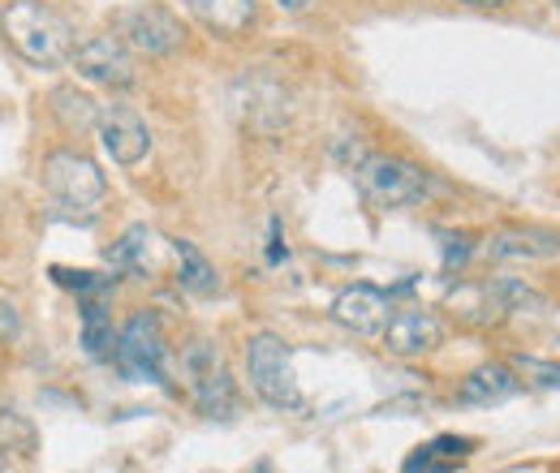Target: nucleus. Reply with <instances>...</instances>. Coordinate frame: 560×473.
Here are the masks:
<instances>
[{
  "label": "nucleus",
  "instance_id": "nucleus-1",
  "mask_svg": "<svg viewBox=\"0 0 560 473\" xmlns=\"http://www.w3.org/2000/svg\"><path fill=\"white\" fill-rule=\"evenodd\" d=\"M4 35L22 61L39 69H52L73 57L70 22L57 9H48L44 0H13L4 9Z\"/></svg>",
  "mask_w": 560,
  "mask_h": 473
},
{
  "label": "nucleus",
  "instance_id": "nucleus-2",
  "mask_svg": "<svg viewBox=\"0 0 560 473\" xmlns=\"http://www.w3.org/2000/svg\"><path fill=\"white\" fill-rule=\"evenodd\" d=\"M246 375H250V388L264 405L284 409V413L306 409V397H302L298 375H293V357H289L284 340L272 332L246 340Z\"/></svg>",
  "mask_w": 560,
  "mask_h": 473
},
{
  "label": "nucleus",
  "instance_id": "nucleus-3",
  "mask_svg": "<svg viewBox=\"0 0 560 473\" xmlns=\"http://www.w3.org/2000/svg\"><path fill=\"white\" fill-rule=\"evenodd\" d=\"M44 190H48V199L61 206L66 215L73 220H91L100 203H104V173L86 159V155H78V151H52L48 159H44Z\"/></svg>",
  "mask_w": 560,
  "mask_h": 473
},
{
  "label": "nucleus",
  "instance_id": "nucleus-4",
  "mask_svg": "<svg viewBox=\"0 0 560 473\" xmlns=\"http://www.w3.org/2000/svg\"><path fill=\"white\" fill-rule=\"evenodd\" d=\"M353 177L362 186V194L371 199L375 206H415L427 199L431 181L427 173L415 168L410 159H397V155H362L353 164Z\"/></svg>",
  "mask_w": 560,
  "mask_h": 473
},
{
  "label": "nucleus",
  "instance_id": "nucleus-5",
  "mask_svg": "<svg viewBox=\"0 0 560 473\" xmlns=\"http://www.w3.org/2000/svg\"><path fill=\"white\" fill-rule=\"evenodd\" d=\"M182 375H186L190 401L199 405V413H208V417H233L237 413L233 375H229V366H224V357L211 340H195L182 353Z\"/></svg>",
  "mask_w": 560,
  "mask_h": 473
},
{
  "label": "nucleus",
  "instance_id": "nucleus-6",
  "mask_svg": "<svg viewBox=\"0 0 560 473\" xmlns=\"http://www.w3.org/2000/svg\"><path fill=\"white\" fill-rule=\"evenodd\" d=\"M121 379L130 383H155L168 388V370H164V336L155 315H135L126 323V332L117 336V353H113Z\"/></svg>",
  "mask_w": 560,
  "mask_h": 473
},
{
  "label": "nucleus",
  "instance_id": "nucleus-7",
  "mask_svg": "<svg viewBox=\"0 0 560 473\" xmlns=\"http://www.w3.org/2000/svg\"><path fill=\"white\" fill-rule=\"evenodd\" d=\"M117 39L126 48L142 52V57H168V52L182 48L186 26L164 4H135V9H121L117 13Z\"/></svg>",
  "mask_w": 560,
  "mask_h": 473
},
{
  "label": "nucleus",
  "instance_id": "nucleus-8",
  "mask_svg": "<svg viewBox=\"0 0 560 473\" xmlns=\"http://www.w3.org/2000/svg\"><path fill=\"white\" fill-rule=\"evenodd\" d=\"M73 69H78L82 78H91V82L108 86V91H130V86L139 82V73H135V57H130V48H126L117 35H95V39L78 44V52H73Z\"/></svg>",
  "mask_w": 560,
  "mask_h": 473
},
{
  "label": "nucleus",
  "instance_id": "nucleus-9",
  "mask_svg": "<svg viewBox=\"0 0 560 473\" xmlns=\"http://www.w3.org/2000/svg\"><path fill=\"white\" fill-rule=\"evenodd\" d=\"M100 142H104V151L113 155V164H121V168H135L147 159V151H151V134H147V126H142L139 113H130L126 104H108V108H100Z\"/></svg>",
  "mask_w": 560,
  "mask_h": 473
},
{
  "label": "nucleus",
  "instance_id": "nucleus-10",
  "mask_svg": "<svg viewBox=\"0 0 560 473\" xmlns=\"http://www.w3.org/2000/svg\"><path fill=\"white\" fill-rule=\"evenodd\" d=\"M332 323L353 332V336L384 332V323H388V293L375 288V284H350V288H341L337 301H332Z\"/></svg>",
  "mask_w": 560,
  "mask_h": 473
},
{
  "label": "nucleus",
  "instance_id": "nucleus-11",
  "mask_svg": "<svg viewBox=\"0 0 560 473\" xmlns=\"http://www.w3.org/2000/svg\"><path fill=\"white\" fill-rule=\"evenodd\" d=\"M444 340V328L431 310H397L384 323V348L393 357H422Z\"/></svg>",
  "mask_w": 560,
  "mask_h": 473
},
{
  "label": "nucleus",
  "instance_id": "nucleus-12",
  "mask_svg": "<svg viewBox=\"0 0 560 473\" xmlns=\"http://www.w3.org/2000/svg\"><path fill=\"white\" fill-rule=\"evenodd\" d=\"M488 259L491 263H513V259L548 263V259H560V233H548V228L500 233V237H491L488 241Z\"/></svg>",
  "mask_w": 560,
  "mask_h": 473
},
{
  "label": "nucleus",
  "instance_id": "nucleus-13",
  "mask_svg": "<svg viewBox=\"0 0 560 473\" xmlns=\"http://www.w3.org/2000/svg\"><path fill=\"white\" fill-rule=\"evenodd\" d=\"M517 392H522V379L509 366L491 362V366H479L475 375H466V383L457 388V401L462 405H500V401H513Z\"/></svg>",
  "mask_w": 560,
  "mask_h": 473
},
{
  "label": "nucleus",
  "instance_id": "nucleus-14",
  "mask_svg": "<svg viewBox=\"0 0 560 473\" xmlns=\"http://www.w3.org/2000/svg\"><path fill=\"white\" fill-rule=\"evenodd\" d=\"M186 9L195 13L199 26L224 39H237L255 22V0H186Z\"/></svg>",
  "mask_w": 560,
  "mask_h": 473
},
{
  "label": "nucleus",
  "instance_id": "nucleus-15",
  "mask_svg": "<svg viewBox=\"0 0 560 473\" xmlns=\"http://www.w3.org/2000/svg\"><path fill=\"white\" fill-rule=\"evenodd\" d=\"M82 348L95 362L117 353V332H113V319L104 310V297H82Z\"/></svg>",
  "mask_w": 560,
  "mask_h": 473
},
{
  "label": "nucleus",
  "instance_id": "nucleus-16",
  "mask_svg": "<svg viewBox=\"0 0 560 473\" xmlns=\"http://www.w3.org/2000/svg\"><path fill=\"white\" fill-rule=\"evenodd\" d=\"M173 255H177V280L186 293L195 297H211L220 288V275L208 263V255L195 246V241H173Z\"/></svg>",
  "mask_w": 560,
  "mask_h": 473
},
{
  "label": "nucleus",
  "instance_id": "nucleus-17",
  "mask_svg": "<svg viewBox=\"0 0 560 473\" xmlns=\"http://www.w3.org/2000/svg\"><path fill=\"white\" fill-rule=\"evenodd\" d=\"M0 448H4V452H18V457H35V448H39L35 422L22 417L18 409L0 405Z\"/></svg>",
  "mask_w": 560,
  "mask_h": 473
},
{
  "label": "nucleus",
  "instance_id": "nucleus-18",
  "mask_svg": "<svg viewBox=\"0 0 560 473\" xmlns=\"http://www.w3.org/2000/svg\"><path fill=\"white\" fill-rule=\"evenodd\" d=\"M52 113L70 126V130H86V126H100V108L86 99V95H78L73 86H61V91H52Z\"/></svg>",
  "mask_w": 560,
  "mask_h": 473
},
{
  "label": "nucleus",
  "instance_id": "nucleus-19",
  "mask_svg": "<svg viewBox=\"0 0 560 473\" xmlns=\"http://www.w3.org/2000/svg\"><path fill=\"white\" fill-rule=\"evenodd\" d=\"M488 297L495 301L500 315H509V310H544V293H535L522 280H495V284H488Z\"/></svg>",
  "mask_w": 560,
  "mask_h": 473
},
{
  "label": "nucleus",
  "instance_id": "nucleus-20",
  "mask_svg": "<svg viewBox=\"0 0 560 473\" xmlns=\"http://www.w3.org/2000/svg\"><path fill=\"white\" fill-rule=\"evenodd\" d=\"M509 370L530 383V388H544V392H560V362H544V357H526V353H513L509 357Z\"/></svg>",
  "mask_w": 560,
  "mask_h": 473
},
{
  "label": "nucleus",
  "instance_id": "nucleus-21",
  "mask_svg": "<svg viewBox=\"0 0 560 473\" xmlns=\"http://www.w3.org/2000/svg\"><path fill=\"white\" fill-rule=\"evenodd\" d=\"M147 241H151V233H147V224H135V228H126V237L108 250V263L113 271H135L139 275L147 263H142V255H147Z\"/></svg>",
  "mask_w": 560,
  "mask_h": 473
},
{
  "label": "nucleus",
  "instance_id": "nucleus-22",
  "mask_svg": "<svg viewBox=\"0 0 560 473\" xmlns=\"http://www.w3.org/2000/svg\"><path fill=\"white\" fill-rule=\"evenodd\" d=\"M52 280L61 288H73L78 297H108L113 293V275H95V271H70V268H52Z\"/></svg>",
  "mask_w": 560,
  "mask_h": 473
},
{
  "label": "nucleus",
  "instance_id": "nucleus-23",
  "mask_svg": "<svg viewBox=\"0 0 560 473\" xmlns=\"http://www.w3.org/2000/svg\"><path fill=\"white\" fill-rule=\"evenodd\" d=\"M453 470H457V461L440 457L431 444H422L419 452H410V457H406V465H401V473H453Z\"/></svg>",
  "mask_w": 560,
  "mask_h": 473
},
{
  "label": "nucleus",
  "instance_id": "nucleus-24",
  "mask_svg": "<svg viewBox=\"0 0 560 473\" xmlns=\"http://www.w3.org/2000/svg\"><path fill=\"white\" fill-rule=\"evenodd\" d=\"M440 241H444V271H462V268H466V259L475 255L470 237H457V233H440Z\"/></svg>",
  "mask_w": 560,
  "mask_h": 473
},
{
  "label": "nucleus",
  "instance_id": "nucleus-25",
  "mask_svg": "<svg viewBox=\"0 0 560 473\" xmlns=\"http://www.w3.org/2000/svg\"><path fill=\"white\" fill-rule=\"evenodd\" d=\"M431 448L440 457H448V461H466L475 452V439H466V435H440V439H431Z\"/></svg>",
  "mask_w": 560,
  "mask_h": 473
},
{
  "label": "nucleus",
  "instance_id": "nucleus-26",
  "mask_svg": "<svg viewBox=\"0 0 560 473\" xmlns=\"http://www.w3.org/2000/svg\"><path fill=\"white\" fill-rule=\"evenodd\" d=\"M18 332H22V319H18L13 301H4V297H0V344H9Z\"/></svg>",
  "mask_w": 560,
  "mask_h": 473
},
{
  "label": "nucleus",
  "instance_id": "nucleus-27",
  "mask_svg": "<svg viewBox=\"0 0 560 473\" xmlns=\"http://www.w3.org/2000/svg\"><path fill=\"white\" fill-rule=\"evenodd\" d=\"M284 259H289V250L280 246V224L272 220V237H268V263L277 268V263H284Z\"/></svg>",
  "mask_w": 560,
  "mask_h": 473
},
{
  "label": "nucleus",
  "instance_id": "nucleus-28",
  "mask_svg": "<svg viewBox=\"0 0 560 473\" xmlns=\"http://www.w3.org/2000/svg\"><path fill=\"white\" fill-rule=\"evenodd\" d=\"M277 4H280V9H289V13H302L311 0H277Z\"/></svg>",
  "mask_w": 560,
  "mask_h": 473
},
{
  "label": "nucleus",
  "instance_id": "nucleus-29",
  "mask_svg": "<svg viewBox=\"0 0 560 473\" xmlns=\"http://www.w3.org/2000/svg\"><path fill=\"white\" fill-rule=\"evenodd\" d=\"M466 4H483L488 9V4H509V0H466Z\"/></svg>",
  "mask_w": 560,
  "mask_h": 473
},
{
  "label": "nucleus",
  "instance_id": "nucleus-30",
  "mask_svg": "<svg viewBox=\"0 0 560 473\" xmlns=\"http://www.w3.org/2000/svg\"><path fill=\"white\" fill-rule=\"evenodd\" d=\"M4 457H9V452H4V448H0V473H4Z\"/></svg>",
  "mask_w": 560,
  "mask_h": 473
},
{
  "label": "nucleus",
  "instance_id": "nucleus-31",
  "mask_svg": "<svg viewBox=\"0 0 560 473\" xmlns=\"http://www.w3.org/2000/svg\"><path fill=\"white\" fill-rule=\"evenodd\" d=\"M259 473H268V465H259Z\"/></svg>",
  "mask_w": 560,
  "mask_h": 473
},
{
  "label": "nucleus",
  "instance_id": "nucleus-32",
  "mask_svg": "<svg viewBox=\"0 0 560 473\" xmlns=\"http://www.w3.org/2000/svg\"><path fill=\"white\" fill-rule=\"evenodd\" d=\"M557 13H560V0H557Z\"/></svg>",
  "mask_w": 560,
  "mask_h": 473
}]
</instances>
